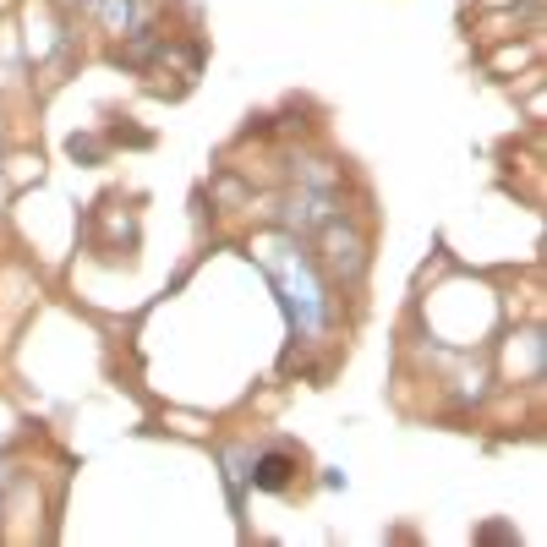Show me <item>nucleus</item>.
Here are the masks:
<instances>
[{"mask_svg":"<svg viewBox=\"0 0 547 547\" xmlns=\"http://www.w3.org/2000/svg\"><path fill=\"white\" fill-rule=\"evenodd\" d=\"M263 274H269L274 296H279V312H285L290 334L296 340H318V334H329L334 323V296L329 285L318 279L307 258H301V236H290V230H279L274 247L263 252Z\"/></svg>","mask_w":547,"mask_h":547,"instance_id":"nucleus-1","label":"nucleus"},{"mask_svg":"<svg viewBox=\"0 0 547 547\" xmlns=\"http://www.w3.org/2000/svg\"><path fill=\"white\" fill-rule=\"evenodd\" d=\"M312 236H318L323 269H329L334 285H356V279H362V269H367V236H362V225H356L351 214L323 219Z\"/></svg>","mask_w":547,"mask_h":547,"instance_id":"nucleus-2","label":"nucleus"},{"mask_svg":"<svg viewBox=\"0 0 547 547\" xmlns=\"http://www.w3.org/2000/svg\"><path fill=\"white\" fill-rule=\"evenodd\" d=\"M296 471H301V460L279 444L258 449V455L247 460V482L258 487V493H290V487H296Z\"/></svg>","mask_w":547,"mask_h":547,"instance_id":"nucleus-3","label":"nucleus"},{"mask_svg":"<svg viewBox=\"0 0 547 547\" xmlns=\"http://www.w3.org/2000/svg\"><path fill=\"white\" fill-rule=\"evenodd\" d=\"M66 154H72L77 165H104V137H93V132H72V137H66Z\"/></svg>","mask_w":547,"mask_h":547,"instance_id":"nucleus-4","label":"nucleus"},{"mask_svg":"<svg viewBox=\"0 0 547 547\" xmlns=\"http://www.w3.org/2000/svg\"><path fill=\"white\" fill-rule=\"evenodd\" d=\"M110 143H132V148H148L154 137L148 132H137V126H110Z\"/></svg>","mask_w":547,"mask_h":547,"instance_id":"nucleus-5","label":"nucleus"},{"mask_svg":"<svg viewBox=\"0 0 547 547\" xmlns=\"http://www.w3.org/2000/svg\"><path fill=\"white\" fill-rule=\"evenodd\" d=\"M323 487H334V493H345V487H351V476H345L340 465H334V471H323Z\"/></svg>","mask_w":547,"mask_h":547,"instance_id":"nucleus-6","label":"nucleus"},{"mask_svg":"<svg viewBox=\"0 0 547 547\" xmlns=\"http://www.w3.org/2000/svg\"><path fill=\"white\" fill-rule=\"evenodd\" d=\"M482 542H515V531H509V526H487Z\"/></svg>","mask_w":547,"mask_h":547,"instance_id":"nucleus-7","label":"nucleus"},{"mask_svg":"<svg viewBox=\"0 0 547 547\" xmlns=\"http://www.w3.org/2000/svg\"><path fill=\"white\" fill-rule=\"evenodd\" d=\"M0 493H6V465H0Z\"/></svg>","mask_w":547,"mask_h":547,"instance_id":"nucleus-8","label":"nucleus"}]
</instances>
